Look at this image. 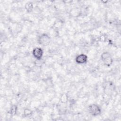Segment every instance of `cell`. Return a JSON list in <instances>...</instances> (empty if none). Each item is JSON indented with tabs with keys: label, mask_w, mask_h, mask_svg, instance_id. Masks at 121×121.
Segmentation results:
<instances>
[{
	"label": "cell",
	"mask_w": 121,
	"mask_h": 121,
	"mask_svg": "<svg viewBox=\"0 0 121 121\" xmlns=\"http://www.w3.org/2000/svg\"><path fill=\"white\" fill-rule=\"evenodd\" d=\"M87 113L92 117H97L101 114L102 108L97 104H90L87 106Z\"/></svg>",
	"instance_id": "obj_1"
},
{
	"label": "cell",
	"mask_w": 121,
	"mask_h": 121,
	"mask_svg": "<svg viewBox=\"0 0 121 121\" xmlns=\"http://www.w3.org/2000/svg\"><path fill=\"white\" fill-rule=\"evenodd\" d=\"M100 57L103 65L105 67H109L113 64V58L109 51H105L101 53Z\"/></svg>",
	"instance_id": "obj_2"
},
{
	"label": "cell",
	"mask_w": 121,
	"mask_h": 121,
	"mask_svg": "<svg viewBox=\"0 0 121 121\" xmlns=\"http://www.w3.org/2000/svg\"><path fill=\"white\" fill-rule=\"evenodd\" d=\"M37 41L39 45L47 46L50 45L52 42V38L48 34L43 33L38 35Z\"/></svg>",
	"instance_id": "obj_3"
},
{
	"label": "cell",
	"mask_w": 121,
	"mask_h": 121,
	"mask_svg": "<svg viewBox=\"0 0 121 121\" xmlns=\"http://www.w3.org/2000/svg\"><path fill=\"white\" fill-rule=\"evenodd\" d=\"M88 56L86 53H81L76 55L74 60L76 63L79 65H83L87 63Z\"/></svg>",
	"instance_id": "obj_4"
},
{
	"label": "cell",
	"mask_w": 121,
	"mask_h": 121,
	"mask_svg": "<svg viewBox=\"0 0 121 121\" xmlns=\"http://www.w3.org/2000/svg\"><path fill=\"white\" fill-rule=\"evenodd\" d=\"M32 54L35 59H41L43 58L44 51L43 48L39 47H35L32 49Z\"/></svg>",
	"instance_id": "obj_5"
},
{
	"label": "cell",
	"mask_w": 121,
	"mask_h": 121,
	"mask_svg": "<svg viewBox=\"0 0 121 121\" xmlns=\"http://www.w3.org/2000/svg\"><path fill=\"white\" fill-rule=\"evenodd\" d=\"M19 107L17 104H12L7 112V113L10 115L11 117L17 115L18 114Z\"/></svg>",
	"instance_id": "obj_6"
},
{
	"label": "cell",
	"mask_w": 121,
	"mask_h": 121,
	"mask_svg": "<svg viewBox=\"0 0 121 121\" xmlns=\"http://www.w3.org/2000/svg\"><path fill=\"white\" fill-rule=\"evenodd\" d=\"M34 112V110L28 107H26L22 110V117L24 118L32 117Z\"/></svg>",
	"instance_id": "obj_7"
},
{
	"label": "cell",
	"mask_w": 121,
	"mask_h": 121,
	"mask_svg": "<svg viewBox=\"0 0 121 121\" xmlns=\"http://www.w3.org/2000/svg\"><path fill=\"white\" fill-rule=\"evenodd\" d=\"M35 8L34 3L32 1H28L24 5V9L27 13L33 12Z\"/></svg>",
	"instance_id": "obj_8"
},
{
	"label": "cell",
	"mask_w": 121,
	"mask_h": 121,
	"mask_svg": "<svg viewBox=\"0 0 121 121\" xmlns=\"http://www.w3.org/2000/svg\"><path fill=\"white\" fill-rule=\"evenodd\" d=\"M69 100V96L67 93L63 92L61 93L59 97V102L62 104H67Z\"/></svg>",
	"instance_id": "obj_9"
}]
</instances>
